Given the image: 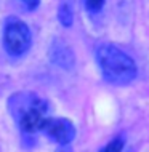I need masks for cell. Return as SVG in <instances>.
<instances>
[{
    "label": "cell",
    "instance_id": "obj_2",
    "mask_svg": "<svg viewBox=\"0 0 149 152\" xmlns=\"http://www.w3.org/2000/svg\"><path fill=\"white\" fill-rule=\"evenodd\" d=\"M96 59L103 77L114 85H127L136 77L135 61L115 45H101L96 50Z\"/></svg>",
    "mask_w": 149,
    "mask_h": 152
},
{
    "label": "cell",
    "instance_id": "obj_9",
    "mask_svg": "<svg viewBox=\"0 0 149 152\" xmlns=\"http://www.w3.org/2000/svg\"><path fill=\"white\" fill-rule=\"evenodd\" d=\"M27 10H35L37 5H39V0H19Z\"/></svg>",
    "mask_w": 149,
    "mask_h": 152
},
{
    "label": "cell",
    "instance_id": "obj_1",
    "mask_svg": "<svg viewBox=\"0 0 149 152\" xmlns=\"http://www.w3.org/2000/svg\"><path fill=\"white\" fill-rule=\"evenodd\" d=\"M8 110L24 133L42 131L48 106L34 93H16L8 99Z\"/></svg>",
    "mask_w": 149,
    "mask_h": 152
},
{
    "label": "cell",
    "instance_id": "obj_8",
    "mask_svg": "<svg viewBox=\"0 0 149 152\" xmlns=\"http://www.w3.org/2000/svg\"><path fill=\"white\" fill-rule=\"evenodd\" d=\"M103 5H104V0H85V8L90 13H98V11H101Z\"/></svg>",
    "mask_w": 149,
    "mask_h": 152
},
{
    "label": "cell",
    "instance_id": "obj_4",
    "mask_svg": "<svg viewBox=\"0 0 149 152\" xmlns=\"http://www.w3.org/2000/svg\"><path fill=\"white\" fill-rule=\"evenodd\" d=\"M42 131L58 144H69L76 136V128L68 118H47Z\"/></svg>",
    "mask_w": 149,
    "mask_h": 152
},
{
    "label": "cell",
    "instance_id": "obj_5",
    "mask_svg": "<svg viewBox=\"0 0 149 152\" xmlns=\"http://www.w3.org/2000/svg\"><path fill=\"white\" fill-rule=\"evenodd\" d=\"M50 58H51V61L56 66H59V67H63V69H71L74 66V63H76L72 50L64 42H61V40H55V42L51 43Z\"/></svg>",
    "mask_w": 149,
    "mask_h": 152
},
{
    "label": "cell",
    "instance_id": "obj_7",
    "mask_svg": "<svg viewBox=\"0 0 149 152\" xmlns=\"http://www.w3.org/2000/svg\"><path fill=\"white\" fill-rule=\"evenodd\" d=\"M123 146H125V138L123 136H117L112 141H109L107 144L103 147L99 152H122Z\"/></svg>",
    "mask_w": 149,
    "mask_h": 152
},
{
    "label": "cell",
    "instance_id": "obj_6",
    "mask_svg": "<svg viewBox=\"0 0 149 152\" xmlns=\"http://www.w3.org/2000/svg\"><path fill=\"white\" fill-rule=\"evenodd\" d=\"M58 18L64 27H69L72 24V8L69 3H61L59 10H58Z\"/></svg>",
    "mask_w": 149,
    "mask_h": 152
},
{
    "label": "cell",
    "instance_id": "obj_3",
    "mask_svg": "<svg viewBox=\"0 0 149 152\" xmlns=\"http://www.w3.org/2000/svg\"><path fill=\"white\" fill-rule=\"evenodd\" d=\"M3 43L10 55L21 56L31 47V31L18 18H10L3 31Z\"/></svg>",
    "mask_w": 149,
    "mask_h": 152
}]
</instances>
